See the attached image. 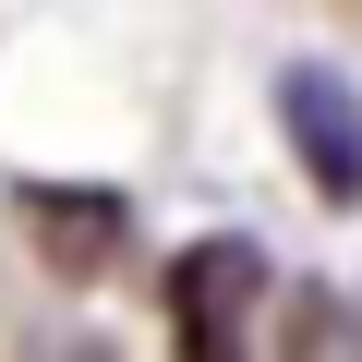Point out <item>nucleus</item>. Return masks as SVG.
Instances as JSON below:
<instances>
[{"instance_id":"1","label":"nucleus","mask_w":362,"mask_h":362,"mask_svg":"<svg viewBox=\"0 0 362 362\" xmlns=\"http://www.w3.org/2000/svg\"><path fill=\"white\" fill-rule=\"evenodd\" d=\"M254 302H266L254 242H194V254L169 266V338H181V362H242Z\"/></svg>"},{"instance_id":"2","label":"nucleus","mask_w":362,"mask_h":362,"mask_svg":"<svg viewBox=\"0 0 362 362\" xmlns=\"http://www.w3.org/2000/svg\"><path fill=\"white\" fill-rule=\"evenodd\" d=\"M278 121H290V157L314 169V194L326 206H362V109L338 73H290L278 85Z\"/></svg>"},{"instance_id":"3","label":"nucleus","mask_w":362,"mask_h":362,"mask_svg":"<svg viewBox=\"0 0 362 362\" xmlns=\"http://www.w3.org/2000/svg\"><path fill=\"white\" fill-rule=\"evenodd\" d=\"M25 218H49L37 254H49L61 278H97V266L121 254V194H49V181H25Z\"/></svg>"},{"instance_id":"4","label":"nucleus","mask_w":362,"mask_h":362,"mask_svg":"<svg viewBox=\"0 0 362 362\" xmlns=\"http://www.w3.org/2000/svg\"><path fill=\"white\" fill-rule=\"evenodd\" d=\"M37 362H97V350H85V338H61V350H37Z\"/></svg>"}]
</instances>
